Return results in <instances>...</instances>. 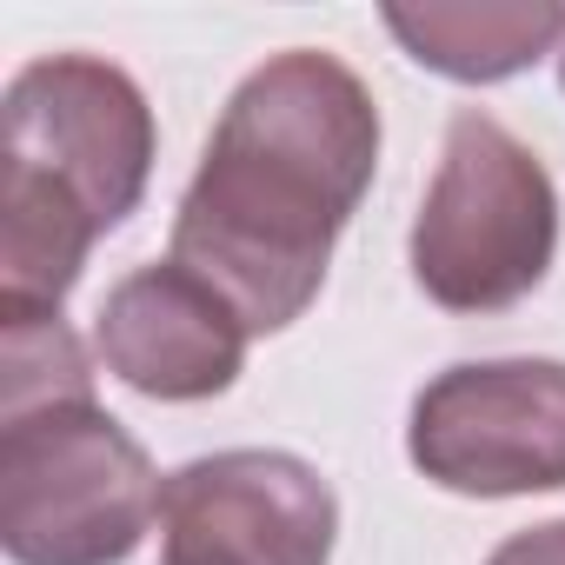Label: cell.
<instances>
[{
  "instance_id": "obj_3",
  "label": "cell",
  "mask_w": 565,
  "mask_h": 565,
  "mask_svg": "<svg viewBox=\"0 0 565 565\" xmlns=\"http://www.w3.org/2000/svg\"><path fill=\"white\" fill-rule=\"evenodd\" d=\"M167 479L94 399L61 313H0V545L14 565H127Z\"/></svg>"
},
{
  "instance_id": "obj_4",
  "label": "cell",
  "mask_w": 565,
  "mask_h": 565,
  "mask_svg": "<svg viewBox=\"0 0 565 565\" xmlns=\"http://www.w3.org/2000/svg\"><path fill=\"white\" fill-rule=\"evenodd\" d=\"M558 253V186L545 160L492 114L446 120L439 167L413 220V279L446 313L519 307Z\"/></svg>"
},
{
  "instance_id": "obj_6",
  "label": "cell",
  "mask_w": 565,
  "mask_h": 565,
  "mask_svg": "<svg viewBox=\"0 0 565 565\" xmlns=\"http://www.w3.org/2000/svg\"><path fill=\"white\" fill-rule=\"evenodd\" d=\"M333 539L340 499L300 452H206L160 492V565H327Z\"/></svg>"
},
{
  "instance_id": "obj_9",
  "label": "cell",
  "mask_w": 565,
  "mask_h": 565,
  "mask_svg": "<svg viewBox=\"0 0 565 565\" xmlns=\"http://www.w3.org/2000/svg\"><path fill=\"white\" fill-rule=\"evenodd\" d=\"M486 565H565V519H545V525H525V532L499 539Z\"/></svg>"
},
{
  "instance_id": "obj_10",
  "label": "cell",
  "mask_w": 565,
  "mask_h": 565,
  "mask_svg": "<svg viewBox=\"0 0 565 565\" xmlns=\"http://www.w3.org/2000/svg\"><path fill=\"white\" fill-rule=\"evenodd\" d=\"M558 81H565V41H558Z\"/></svg>"
},
{
  "instance_id": "obj_5",
  "label": "cell",
  "mask_w": 565,
  "mask_h": 565,
  "mask_svg": "<svg viewBox=\"0 0 565 565\" xmlns=\"http://www.w3.org/2000/svg\"><path fill=\"white\" fill-rule=\"evenodd\" d=\"M413 466L466 499L565 486V360H466L419 386Z\"/></svg>"
},
{
  "instance_id": "obj_7",
  "label": "cell",
  "mask_w": 565,
  "mask_h": 565,
  "mask_svg": "<svg viewBox=\"0 0 565 565\" xmlns=\"http://www.w3.org/2000/svg\"><path fill=\"white\" fill-rule=\"evenodd\" d=\"M246 347H253L246 320L173 259L134 266L100 300V320H94L100 366L140 399H167V406L226 393L246 366Z\"/></svg>"
},
{
  "instance_id": "obj_8",
  "label": "cell",
  "mask_w": 565,
  "mask_h": 565,
  "mask_svg": "<svg viewBox=\"0 0 565 565\" xmlns=\"http://www.w3.org/2000/svg\"><path fill=\"white\" fill-rule=\"evenodd\" d=\"M386 34L433 74L492 87L525 74L565 41V8L552 0H492V8H386Z\"/></svg>"
},
{
  "instance_id": "obj_2",
  "label": "cell",
  "mask_w": 565,
  "mask_h": 565,
  "mask_svg": "<svg viewBox=\"0 0 565 565\" xmlns=\"http://www.w3.org/2000/svg\"><path fill=\"white\" fill-rule=\"evenodd\" d=\"M0 313H61L153 180V107L100 54H41L0 100Z\"/></svg>"
},
{
  "instance_id": "obj_1",
  "label": "cell",
  "mask_w": 565,
  "mask_h": 565,
  "mask_svg": "<svg viewBox=\"0 0 565 565\" xmlns=\"http://www.w3.org/2000/svg\"><path fill=\"white\" fill-rule=\"evenodd\" d=\"M373 173V87L327 47H287L220 107L180 193L167 259L206 279L253 340L279 333L320 300L333 246Z\"/></svg>"
}]
</instances>
